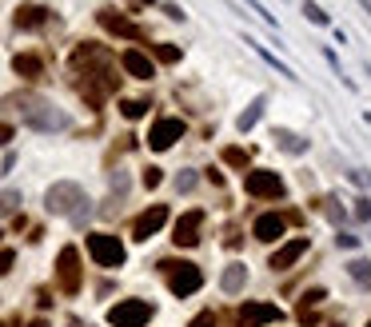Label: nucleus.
Instances as JSON below:
<instances>
[{
  "mask_svg": "<svg viewBox=\"0 0 371 327\" xmlns=\"http://www.w3.org/2000/svg\"><path fill=\"white\" fill-rule=\"evenodd\" d=\"M68 68L76 72V92H80L92 108H100L112 92H120V76L112 72V56L100 44H80V48L72 52Z\"/></svg>",
  "mask_w": 371,
  "mask_h": 327,
  "instance_id": "nucleus-1",
  "label": "nucleus"
},
{
  "mask_svg": "<svg viewBox=\"0 0 371 327\" xmlns=\"http://www.w3.org/2000/svg\"><path fill=\"white\" fill-rule=\"evenodd\" d=\"M44 208H48L52 215H68L72 224H84V220L92 215V200L84 195V188L72 184V180L52 184L48 192H44Z\"/></svg>",
  "mask_w": 371,
  "mask_h": 327,
  "instance_id": "nucleus-2",
  "label": "nucleus"
},
{
  "mask_svg": "<svg viewBox=\"0 0 371 327\" xmlns=\"http://www.w3.org/2000/svg\"><path fill=\"white\" fill-rule=\"evenodd\" d=\"M12 104L21 108V120L28 124L32 132H64V128L72 124L64 108L41 100V96H12Z\"/></svg>",
  "mask_w": 371,
  "mask_h": 327,
  "instance_id": "nucleus-3",
  "label": "nucleus"
},
{
  "mask_svg": "<svg viewBox=\"0 0 371 327\" xmlns=\"http://www.w3.org/2000/svg\"><path fill=\"white\" fill-rule=\"evenodd\" d=\"M164 272H168V287H172V296H196L204 287V272L196 264H172V259H164Z\"/></svg>",
  "mask_w": 371,
  "mask_h": 327,
  "instance_id": "nucleus-4",
  "label": "nucleus"
},
{
  "mask_svg": "<svg viewBox=\"0 0 371 327\" xmlns=\"http://www.w3.org/2000/svg\"><path fill=\"white\" fill-rule=\"evenodd\" d=\"M152 316H156V307L144 304V299H120V304L108 311V323L112 327H144Z\"/></svg>",
  "mask_w": 371,
  "mask_h": 327,
  "instance_id": "nucleus-5",
  "label": "nucleus"
},
{
  "mask_svg": "<svg viewBox=\"0 0 371 327\" xmlns=\"http://www.w3.org/2000/svg\"><path fill=\"white\" fill-rule=\"evenodd\" d=\"M56 284H61L64 296H76L80 291V252L76 247H61V256H56Z\"/></svg>",
  "mask_w": 371,
  "mask_h": 327,
  "instance_id": "nucleus-6",
  "label": "nucleus"
},
{
  "mask_svg": "<svg viewBox=\"0 0 371 327\" xmlns=\"http://www.w3.org/2000/svg\"><path fill=\"white\" fill-rule=\"evenodd\" d=\"M244 192L256 195V200H280V195H283V180H280V172L256 168V172L244 176Z\"/></svg>",
  "mask_w": 371,
  "mask_h": 327,
  "instance_id": "nucleus-7",
  "label": "nucleus"
},
{
  "mask_svg": "<svg viewBox=\"0 0 371 327\" xmlns=\"http://www.w3.org/2000/svg\"><path fill=\"white\" fill-rule=\"evenodd\" d=\"M88 252H92V259L100 267H120L124 264V244L116 240V235H108V232H92L88 235Z\"/></svg>",
  "mask_w": 371,
  "mask_h": 327,
  "instance_id": "nucleus-8",
  "label": "nucleus"
},
{
  "mask_svg": "<svg viewBox=\"0 0 371 327\" xmlns=\"http://www.w3.org/2000/svg\"><path fill=\"white\" fill-rule=\"evenodd\" d=\"M180 136H184V120H176V116H160V120L152 124V132H148V148H152V152H168Z\"/></svg>",
  "mask_w": 371,
  "mask_h": 327,
  "instance_id": "nucleus-9",
  "label": "nucleus"
},
{
  "mask_svg": "<svg viewBox=\"0 0 371 327\" xmlns=\"http://www.w3.org/2000/svg\"><path fill=\"white\" fill-rule=\"evenodd\" d=\"M200 227H204V212H200V208H192V212H184L180 220H176L172 240H176L180 247H196V244H200Z\"/></svg>",
  "mask_w": 371,
  "mask_h": 327,
  "instance_id": "nucleus-10",
  "label": "nucleus"
},
{
  "mask_svg": "<svg viewBox=\"0 0 371 327\" xmlns=\"http://www.w3.org/2000/svg\"><path fill=\"white\" fill-rule=\"evenodd\" d=\"M164 224H168V208H164V204H152L148 212L136 215V224H132V235H136V240L144 244V240H152V235L160 232Z\"/></svg>",
  "mask_w": 371,
  "mask_h": 327,
  "instance_id": "nucleus-11",
  "label": "nucleus"
},
{
  "mask_svg": "<svg viewBox=\"0 0 371 327\" xmlns=\"http://www.w3.org/2000/svg\"><path fill=\"white\" fill-rule=\"evenodd\" d=\"M303 252H308V235H296V240H288V244L283 247H276V252H271V272H288V267H296L300 264V256Z\"/></svg>",
  "mask_w": 371,
  "mask_h": 327,
  "instance_id": "nucleus-12",
  "label": "nucleus"
},
{
  "mask_svg": "<svg viewBox=\"0 0 371 327\" xmlns=\"http://www.w3.org/2000/svg\"><path fill=\"white\" fill-rule=\"evenodd\" d=\"M283 311L276 304H244L240 307V323L244 327H263V323H280Z\"/></svg>",
  "mask_w": 371,
  "mask_h": 327,
  "instance_id": "nucleus-13",
  "label": "nucleus"
},
{
  "mask_svg": "<svg viewBox=\"0 0 371 327\" xmlns=\"http://www.w3.org/2000/svg\"><path fill=\"white\" fill-rule=\"evenodd\" d=\"M96 21H100V28L116 32V36H124V41H140V36H144V32L136 28V24H132L128 16H124V12H112V9H104L100 16H96Z\"/></svg>",
  "mask_w": 371,
  "mask_h": 327,
  "instance_id": "nucleus-14",
  "label": "nucleus"
},
{
  "mask_svg": "<svg viewBox=\"0 0 371 327\" xmlns=\"http://www.w3.org/2000/svg\"><path fill=\"white\" fill-rule=\"evenodd\" d=\"M120 64H124V72H128V76H136V80H152V76H156L152 60L144 56V52H136V48H128V52H124V56H120Z\"/></svg>",
  "mask_w": 371,
  "mask_h": 327,
  "instance_id": "nucleus-15",
  "label": "nucleus"
},
{
  "mask_svg": "<svg viewBox=\"0 0 371 327\" xmlns=\"http://www.w3.org/2000/svg\"><path fill=\"white\" fill-rule=\"evenodd\" d=\"M48 24V9L44 4H21L16 9V28L32 32V28H44Z\"/></svg>",
  "mask_w": 371,
  "mask_h": 327,
  "instance_id": "nucleus-16",
  "label": "nucleus"
},
{
  "mask_svg": "<svg viewBox=\"0 0 371 327\" xmlns=\"http://www.w3.org/2000/svg\"><path fill=\"white\" fill-rule=\"evenodd\" d=\"M271 140H276V148L288 156H303L308 152V140H303L300 132H291V128H271Z\"/></svg>",
  "mask_w": 371,
  "mask_h": 327,
  "instance_id": "nucleus-17",
  "label": "nucleus"
},
{
  "mask_svg": "<svg viewBox=\"0 0 371 327\" xmlns=\"http://www.w3.org/2000/svg\"><path fill=\"white\" fill-rule=\"evenodd\" d=\"M12 72L24 76V80H41V76H44V60H41V56H32V52H21V56H12Z\"/></svg>",
  "mask_w": 371,
  "mask_h": 327,
  "instance_id": "nucleus-18",
  "label": "nucleus"
},
{
  "mask_svg": "<svg viewBox=\"0 0 371 327\" xmlns=\"http://www.w3.org/2000/svg\"><path fill=\"white\" fill-rule=\"evenodd\" d=\"M251 235H256V240H263V244H276V240H280L283 235V220L280 215H260V220H256V227H251Z\"/></svg>",
  "mask_w": 371,
  "mask_h": 327,
  "instance_id": "nucleus-19",
  "label": "nucleus"
},
{
  "mask_svg": "<svg viewBox=\"0 0 371 327\" xmlns=\"http://www.w3.org/2000/svg\"><path fill=\"white\" fill-rule=\"evenodd\" d=\"M244 284H248V267L244 264H228L220 276V287L228 291V296H236V291H244Z\"/></svg>",
  "mask_w": 371,
  "mask_h": 327,
  "instance_id": "nucleus-20",
  "label": "nucleus"
},
{
  "mask_svg": "<svg viewBox=\"0 0 371 327\" xmlns=\"http://www.w3.org/2000/svg\"><path fill=\"white\" fill-rule=\"evenodd\" d=\"M263 108H268V96H256V100H251L248 108H244V112H240V120H236V128H240V132H251V128L260 124Z\"/></svg>",
  "mask_w": 371,
  "mask_h": 327,
  "instance_id": "nucleus-21",
  "label": "nucleus"
},
{
  "mask_svg": "<svg viewBox=\"0 0 371 327\" xmlns=\"http://www.w3.org/2000/svg\"><path fill=\"white\" fill-rule=\"evenodd\" d=\"M16 208H21V192H16V188L0 192V220H4V215H12Z\"/></svg>",
  "mask_w": 371,
  "mask_h": 327,
  "instance_id": "nucleus-22",
  "label": "nucleus"
},
{
  "mask_svg": "<svg viewBox=\"0 0 371 327\" xmlns=\"http://www.w3.org/2000/svg\"><path fill=\"white\" fill-rule=\"evenodd\" d=\"M348 276L360 279V284H371V264H367V259H351V264H348Z\"/></svg>",
  "mask_w": 371,
  "mask_h": 327,
  "instance_id": "nucleus-23",
  "label": "nucleus"
},
{
  "mask_svg": "<svg viewBox=\"0 0 371 327\" xmlns=\"http://www.w3.org/2000/svg\"><path fill=\"white\" fill-rule=\"evenodd\" d=\"M120 112L128 116V120H140V116L148 112V100H124V104H120Z\"/></svg>",
  "mask_w": 371,
  "mask_h": 327,
  "instance_id": "nucleus-24",
  "label": "nucleus"
},
{
  "mask_svg": "<svg viewBox=\"0 0 371 327\" xmlns=\"http://www.w3.org/2000/svg\"><path fill=\"white\" fill-rule=\"evenodd\" d=\"M251 156L244 152V148H224V164H231V168H248Z\"/></svg>",
  "mask_w": 371,
  "mask_h": 327,
  "instance_id": "nucleus-25",
  "label": "nucleus"
},
{
  "mask_svg": "<svg viewBox=\"0 0 371 327\" xmlns=\"http://www.w3.org/2000/svg\"><path fill=\"white\" fill-rule=\"evenodd\" d=\"M248 44H256V41H248ZM256 52H260V56H263V60H268V64H271V68H276V72H280V76H296V72H291L288 64H280V60H276V56H271V52L263 48V44H256Z\"/></svg>",
  "mask_w": 371,
  "mask_h": 327,
  "instance_id": "nucleus-26",
  "label": "nucleus"
},
{
  "mask_svg": "<svg viewBox=\"0 0 371 327\" xmlns=\"http://www.w3.org/2000/svg\"><path fill=\"white\" fill-rule=\"evenodd\" d=\"M152 52H156V60H164V64L180 60V48H172V44H152Z\"/></svg>",
  "mask_w": 371,
  "mask_h": 327,
  "instance_id": "nucleus-27",
  "label": "nucleus"
},
{
  "mask_svg": "<svg viewBox=\"0 0 371 327\" xmlns=\"http://www.w3.org/2000/svg\"><path fill=\"white\" fill-rule=\"evenodd\" d=\"M303 16H308L311 24H328V12H323L320 4H311V0H303Z\"/></svg>",
  "mask_w": 371,
  "mask_h": 327,
  "instance_id": "nucleus-28",
  "label": "nucleus"
},
{
  "mask_svg": "<svg viewBox=\"0 0 371 327\" xmlns=\"http://www.w3.org/2000/svg\"><path fill=\"white\" fill-rule=\"evenodd\" d=\"M323 299H328V291H323V287H311V291H303V304H300V311H308V307L323 304Z\"/></svg>",
  "mask_w": 371,
  "mask_h": 327,
  "instance_id": "nucleus-29",
  "label": "nucleus"
},
{
  "mask_svg": "<svg viewBox=\"0 0 371 327\" xmlns=\"http://www.w3.org/2000/svg\"><path fill=\"white\" fill-rule=\"evenodd\" d=\"M244 4H248V9H251V12H260V16H263V24H271V28H280V24H276V16H271V12H268V9H263L260 0H244Z\"/></svg>",
  "mask_w": 371,
  "mask_h": 327,
  "instance_id": "nucleus-30",
  "label": "nucleus"
},
{
  "mask_svg": "<svg viewBox=\"0 0 371 327\" xmlns=\"http://www.w3.org/2000/svg\"><path fill=\"white\" fill-rule=\"evenodd\" d=\"M160 180H164L160 168H144V188H160Z\"/></svg>",
  "mask_w": 371,
  "mask_h": 327,
  "instance_id": "nucleus-31",
  "label": "nucleus"
},
{
  "mask_svg": "<svg viewBox=\"0 0 371 327\" xmlns=\"http://www.w3.org/2000/svg\"><path fill=\"white\" fill-rule=\"evenodd\" d=\"M192 188H196V176H192V172L176 176V192H192Z\"/></svg>",
  "mask_w": 371,
  "mask_h": 327,
  "instance_id": "nucleus-32",
  "label": "nucleus"
},
{
  "mask_svg": "<svg viewBox=\"0 0 371 327\" xmlns=\"http://www.w3.org/2000/svg\"><path fill=\"white\" fill-rule=\"evenodd\" d=\"M188 327H216V316H211V311H200V316L192 319Z\"/></svg>",
  "mask_w": 371,
  "mask_h": 327,
  "instance_id": "nucleus-33",
  "label": "nucleus"
},
{
  "mask_svg": "<svg viewBox=\"0 0 371 327\" xmlns=\"http://www.w3.org/2000/svg\"><path fill=\"white\" fill-rule=\"evenodd\" d=\"M355 220H371V200H355Z\"/></svg>",
  "mask_w": 371,
  "mask_h": 327,
  "instance_id": "nucleus-34",
  "label": "nucleus"
},
{
  "mask_svg": "<svg viewBox=\"0 0 371 327\" xmlns=\"http://www.w3.org/2000/svg\"><path fill=\"white\" fill-rule=\"evenodd\" d=\"M12 259H16V256H12V247H0V276L12 267Z\"/></svg>",
  "mask_w": 371,
  "mask_h": 327,
  "instance_id": "nucleus-35",
  "label": "nucleus"
},
{
  "mask_svg": "<svg viewBox=\"0 0 371 327\" xmlns=\"http://www.w3.org/2000/svg\"><path fill=\"white\" fill-rule=\"evenodd\" d=\"M335 244H340V247H355L360 240H355V235H348V232H340V235H335Z\"/></svg>",
  "mask_w": 371,
  "mask_h": 327,
  "instance_id": "nucleus-36",
  "label": "nucleus"
},
{
  "mask_svg": "<svg viewBox=\"0 0 371 327\" xmlns=\"http://www.w3.org/2000/svg\"><path fill=\"white\" fill-rule=\"evenodd\" d=\"M164 12H168L172 21H184V9H180V4H164Z\"/></svg>",
  "mask_w": 371,
  "mask_h": 327,
  "instance_id": "nucleus-37",
  "label": "nucleus"
},
{
  "mask_svg": "<svg viewBox=\"0 0 371 327\" xmlns=\"http://www.w3.org/2000/svg\"><path fill=\"white\" fill-rule=\"evenodd\" d=\"M12 140V124H0V144H9Z\"/></svg>",
  "mask_w": 371,
  "mask_h": 327,
  "instance_id": "nucleus-38",
  "label": "nucleus"
},
{
  "mask_svg": "<svg viewBox=\"0 0 371 327\" xmlns=\"http://www.w3.org/2000/svg\"><path fill=\"white\" fill-rule=\"evenodd\" d=\"M28 327H48V323H44V319H36V323H28Z\"/></svg>",
  "mask_w": 371,
  "mask_h": 327,
  "instance_id": "nucleus-39",
  "label": "nucleus"
},
{
  "mask_svg": "<svg viewBox=\"0 0 371 327\" xmlns=\"http://www.w3.org/2000/svg\"><path fill=\"white\" fill-rule=\"evenodd\" d=\"M360 4H363V9H367V12H371V0H360Z\"/></svg>",
  "mask_w": 371,
  "mask_h": 327,
  "instance_id": "nucleus-40",
  "label": "nucleus"
},
{
  "mask_svg": "<svg viewBox=\"0 0 371 327\" xmlns=\"http://www.w3.org/2000/svg\"><path fill=\"white\" fill-rule=\"evenodd\" d=\"M140 4H152V0H140Z\"/></svg>",
  "mask_w": 371,
  "mask_h": 327,
  "instance_id": "nucleus-41",
  "label": "nucleus"
},
{
  "mask_svg": "<svg viewBox=\"0 0 371 327\" xmlns=\"http://www.w3.org/2000/svg\"><path fill=\"white\" fill-rule=\"evenodd\" d=\"M367 327H371V319H367Z\"/></svg>",
  "mask_w": 371,
  "mask_h": 327,
  "instance_id": "nucleus-42",
  "label": "nucleus"
},
{
  "mask_svg": "<svg viewBox=\"0 0 371 327\" xmlns=\"http://www.w3.org/2000/svg\"><path fill=\"white\" fill-rule=\"evenodd\" d=\"M0 327H4V323H0Z\"/></svg>",
  "mask_w": 371,
  "mask_h": 327,
  "instance_id": "nucleus-43",
  "label": "nucleus"
}]
</instances>
